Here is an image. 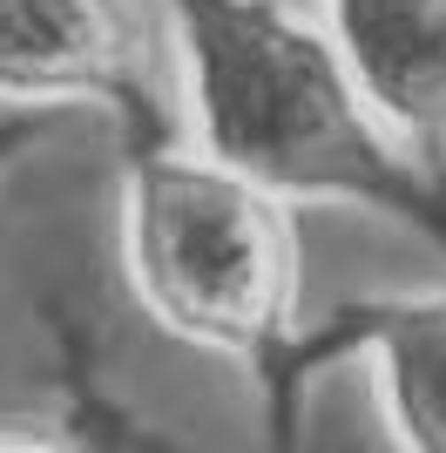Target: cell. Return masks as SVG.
<instances>
[{
	"instance_id": "obj_4",
	"label": "cell",
	"mask_w": 446,
	"mask_h": 453,
	"mask_svg": "<svg viewBox=\"0 0 446 453\" xmlns=\"http://www.w3.org/2000/svg\"><path fill=\"white\" fill-rule=\"evenodd\" d=\"M365 352L399 453H446V291L352 298L325 325H304L264 393V453H297L304 386L332 359Z\"/></svg>"
},
{
	"instance_id": "obj_3",
	"label": "cell",
	"mask_w": 446,
	"mask_h": 453,
	"mask_svg": "<svg viewBox=\"0 0 446 453\" xmlns=\"http://www.w3.org/2000/svg\"><path fill=\"white\" fill-rule=\"evenodd\" d=\"M163 41L156 0H0V102L102 109L122 150L163 142Z\"/></svg>"
},
{
	"instance_id": "obj_1",
	"label": "cell",
	"mask_w": 446,
	"mask_h": 453,
	"mask_svg": "<svg viewBox=\"0 0 446 453\" xmlns=\"http://www.w3.org/2000/svg\"><path fill=\"white\" fill-rule=\"evenodd\" d=\"M176 27L189 122L210 163L284 203L379 210L446 250V176L365 115L332 35L284 0H156Z\"/></svg>"
},
{
	"instance_id": "obj_5",
	"label": "cell",
	"mask_w": 446,
	"mask_h": 453,
	"mask_svg": "<svg viewBox=\"0 0 446 453\" xmlns=\"http://www.w3.org/2000/svg\"><path fill=\"white\" fill-rule=\"evenodd\" d=\"M325 20L365 115L446 176V0H325Z\"/></svg>"
},
{
	"instance_id": "obj_7",
	"label": "cell",
	"mask_w": 446,
	"mask_h": 453,
	"mask_svg": "<svg viewBox=\"0 0 446 453\" xmlns=\"http://www.w3.org/2000/svg\"><path fill=\"white\" fill-rule=\"evenodd\" d=\"M0 453H81V447L61 434H41V426H0Z\"/></svg>"
},
{
	"instance_id": "obj_2",
	"label": "cell",
	"mask_w": 446,
	"mask_h": 453,
	"mask_svg": "<svg viewBox=\"0 0 446 453\" xmlns=\"http://www.w3.org/2000/svg\"><path fill=\"white\" fill-rule=\"evenodd\" d=\"M122 278L169 339L271 386L297 325V210L183 135L122 150Z\"/></svg>"
},
{
	"instance_id": "obj_6",
	"label": "cell",
	"mask_w": 446,
	"mask_h": 453,
	"mask_svg": "<svg viewBox=\"0 0 446 453\" xmlns=\"http://www.w3.org/2000/svg\"><path fill=\"white\" fill-rule=\"evenodd\" d=\"M55 129H61L55 109H0V176L14 170V163H27Z\"/></svg>"
}]
</instances>
